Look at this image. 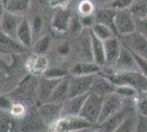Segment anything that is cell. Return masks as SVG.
<instances>
[{"label":"cell","mask_w":147,"mask_h":132,"mask_svg":"<svg viewBox=\"0 0 147 132\" xmlns=\"http://www.w3.org/2000/svg\"><path fill=\"white\" fill-rule=\"evenodd\" d=\"M100 74L109 78L114 85L126 84L134 87L140 94H144L147 91V77L140 70H113V72H103L101 70Z\"/></svg>","instance_id":"6da1fadb"},{"label":"cell","mask_w":147,"mask_h":132,"mask_svg":"<svg viewBox=\"0 0 147 132\" xmlns=\"http://www.w3.org/2000/svg\"><path fill=\"white\" fill-rule=\"evenodd\" d=\"M93 125L80 116H63L49 127V132H79L92 128Z\"/></svg>","instance_id":"7a4b0ae2"},{"label":"cell","mask_w":147,"mask_h":132,"mask_svg":"<svg viewBox=\"0 0 147 132\" xmlns=\"http://www.w3.org/2000/svg\"><path fill=\"white\" fill-rule=\"evenodd\" d=\"M103 99L104 97L102 96H99L94 93H89L84 106L81 108L79 116L86 119L87 121H89L93 126L97 125L103 105Z\"/></svg>","instance_id":"3957f363"},{"label":"cell","mask_w":147,"mask_h":132,"mask_svg":"<svg viewBox=\"0 0 147 132\" xmlns=\"http://www.w3.org/2000/svg\"><path fill=\"white\" fill-rule=\"evenodd\" d=\"M135 111H136L135 102L126 101L125 105L120 110H117V112L110 116L107 120H104L102 123L98 125V128L102 132H113L129 114H132Z\"/></svg>","instance_id":"277c9868"},{"label":"cell","mask_w":147,"mask_h":132,"mask_svg":"<svg viewBox=\"0 0 147 132\" xmlns=\"http://www.w3.org/2000/svg\"><path fill=\"white\" fill-rule=\"evenodd\" d=\"M114 25L117 37H124L136 31V19L129 12V9L117 10Z\"/></svg>","instance_id":"5b68a950"},{"label":"cell","mask_w":147,"mask_h":132,"mask_svg":"<svg viewBox=\"0 0 147 132\" xmlns=\"http://www.w3.org/2000/svg\"><path fill=\"white\" fill-rule=\"evenodd\" d=\"M63 104L61 102H54V101H44L40 104L36 111L40 114L41 119L43 120L45 126L49 128L52 123L61 117Z\"/></svg>","instance_id":"8992f818"},{"label":"cell","mask_w":147,"mask_h":132,"mask_svg":"<svg viewBox=\"0 0 147 132\" xmlns=\"http://www.w3.org/2000/svg\"><path fill=\"white\" fill-rule=\"evenodd\" d=\"M96 75H70L69 76V97H75L90 93Z\"/></svg>","instance_id":"52a82bcc"},{"label":"cell","mask_w":147,"mask_h":132,"mask_svg":"<svg viewBox=\"0 0 147 132\" xmlns=\"http://www.w3.org/2000/svg\"><path fill=\"white\" fill-rule=\"evenodd\" d=\"M37 85L38 79H36V76L29 74L19 83L18 86L12 90L11 95L20 99L19 102H22V100H29L32 98L34 93L37 94Z\"/></svg>","instance_id":"ba28073f"},{"label":"cell","mask_w":147,"mask_h":132,"mask_svg":"<svg viewBox=\"0 0 147 132\" xmlns=\"http://www.w3.org/2000/svg\"><path fill=\"white\" fill-rule=\"evenodd\" d=\"M120 40L123 45H125L133 53L147 58V39L144 38L141 33L135 31L127 35L120 37Z\"/></svg>","instance_id":"9c48e42d"},{"label":"cell","mask_w":147,"mask_h":132,"mask_svg":"<svg viewBox=\"0 0 147 132\" xmlns=\"http://www.w3.org/2000/svg\"><path fill=\"white\" fill-rule=\"evenodd\" d=\"M125 98H122L121 96L117 94H111L105 96L103 99V105L101 109V113L97 122V126L102 123L104 120H107L110 116L113 113H115L117 110H120L121 108L125 105Z\"/></svg>","instance_id":"30bf717a"},{"label":"cell","mask_w":147,"mask_h":132,"mask_svg":"<svg viewBox=\"0 0 147 132\" xmlns=\"http://www.w3.org/2000/svg\"><path fill=\"white\" fill-rule=\"evenodd\" d=\"M73 17V13L68 8L56 9L51 19V29L57 34H64L68 31L69 23Z\"/></svg>","instance_id":"8fae6325"},{"label":"cell","mask_w":147,"mask_h":132,"mask_svg":"<svg viewBox=\"0 0 147 132\" xmlns=\"http://www.w3.org/2000/svg\"><path fill=\"white\" fill-rule=\"evenodd\" d=\"M47 127L41 119L37 111H32L25 114L19 126V132H43Z\"/></svg>","instance_id":"7c38bea8"},{"label":"cell","mask_w":147,"mask_h":132,"mask_svg":"<svg viewBox=\"0 0 147 132\" xmlns=\"http://www.w3.org/2000/svg\"><path fill=\"white\" fill-rule=\"evenodd\" d=\"M104 52H105V66L113 67L117 57L122 50V42L119 37H113L103 41Z\"/></svg>","instance_id":"4fadbf2b"},{"label":"cell","mask_w":147,"mask_h":132,"mask_svg":"<svg viewBox=\"0 0 147 132\" xmlns=\"http://www.w3.org/2000/svg\"><path fill=\"white\" fill-rule=\"evenodd\" d=\"M23 18L24 17H22V16L6 11L1 19V22H0V31L17 39V31H18L19 25L22 22Z\"/></svg>","instance_id":"5bb4252c"},{"label":"cell","mask_w":147,"mask_h":132,"mask_svg":"<svg viewBox=\"0 0 147 132\" xmlns=\"http://www.w3.org/2000/svg\"><path fill=\"white\" fill-rule=\"evenodd\" d=\"M115 70L124 72V70H138V66L135 61V57L132 51L129 50L125 45H122L121 53L117 57V62L113 65Z\"/></svg>","instance_id":"9a60e30c"},{"label":"cell","mask_w":147,"mask_h":132,"mask_svg":"<svg viewBox=\"0 0 147 132\" xmlns=\"http://www.w3.org/2000/svg\"><path fill=\"white\" fill-rule=\"evenodd\" d=\"M25 67L28 69L29 74L36 77H41L43 76L45 73V70L49 68V61L45 57V55L42 54H33L32 56H30L26 62H25Z\"/></svg>","instance_id":"2e32d148"},{"label":"cell","mask_w":147,"mask_h":132,"mask_svg":"<svg viewBox=\"0 0 147 132\" xmlns=\"http://www.w3.org/2000/svg\"><path fill=\"white\" fill-rule=\"evenodd\" d=\"M89 93L79 96L70 97L63 102V110H61V117L63 116H79L81 108L84 106Z\"/></svg>","instance_id":"e0dca14e"},{"label":"cell","mask_w":147,"mask_h":132,"mask_svg":"<svg viewBox=\"0 0 147 132\" xmlns=\"http://www.w3.org/2000/svg\"><path fill=\"white\" fill-rule=\"evenodd\" d=\"M114 89H115V85L111 82L109 78H107L105 76L99 73L94 77L90 93H94L99 96L105 97L108 95L114 94Z\"/></svg>","instance_id":"ac0fdd59"},{"label":"cell","mask_w":147,"mask_h":132,"mask_svg":"<svg viewBox=\"0 0 147 132\" xmlns=\"http://www.w3.org/2000/svg\"><path fill=\"white\" fill-rule=\"evenodd\" d=\"M61 79L47 78V77L41 76V78L38 79V85H37V96H38L40 100L42 102L49 101L52 94H53V91H54V89H55L56 86L58 85V83L61 82Z\"/></svg>","instance_id":"d6986e66"},{"label":"cell","mask_w":147,"mask_h":132,"mask_svg":"<svg viewBox=\"0 0 147 132\" xmlns=\"http://www.w3.org/2000/svg\"><path fill=\"white\" fill-rule=\"evenodd\" d=\"M0 49L2 51V53L19 54V53H22L26 47L23 46L17 39L0 31Z\"/></svg>","instance_id":"ffe728a7"},{"label":"cell","mask_w":147,"mask_h":132,"mask_svg":"<svg viewBox=\"0 0 147 132\" xmlns=\"http://www.w3.org/2000/svg\"><path fill=\"white\" fill-rule=\"evenodd\" d=\"M33 39H34V35H33V30L31 26L30 20L26 17H24L18 28L17 40L28 49V47H31L33 45Z\"/></svg>","instance_id":"44dd1931"},{"label":"cell","mask_w":147,"mask_h":132,"mask_svg":"<svg viewBox=\"0 0 147 132\" xmlns=\"http://www.w3.org/2000/svg\"><path fill=\"white\" fill-rule=\"evenodd\" d=\"M115 14H117V10L113 9V8H110V7H102L100 9H96V11H94L96 22L110 26L111 29L114 31V33L117 34L115 25H114Z\"/></svg>","instance_id":"7402d4cb"},{"label":"cell","mask_w":147,"mask_h":132,"mask_svg":"<svg viewBox=\"0 0 147 132\" xmlns=\"http://www.w3.org/2000/svg\"><path fill=\"white\" fill-rule=\"evenodd\" d=\"M5 10L25 17L31 8V0H1Z\"/></svg>","instance_id":"603a6c76"},{"label":"cell","mask_w":147,"mask_h":132,"mask_svg":"<svg viewBox=\"0 0 147 132\" xmlns=\"http://www.w3.org/2000/svg\"><path fill=\"white\" fill-rule=\"evenodd\" d=\"M90 38H91V52L93 62L100 66H105V52H104L103 41L97 38L91 32V30H90Z\"/></svg>","instance_id":"cb8c5ba5"},{"label":"cell","mask_w":147,"mask_h":132,"mask_svg":"<svg viewBox=\"0 0 147 132\" xmlns=\"http://www.w3.org/2000/svg\"><path fill=\"white\" fill-rule=\"evenodd\" d=\"M102 70V66L94 63L93 61L79 62L74 65L71 75H97Z\"/></svg>","instance_id":"d4e9b609"},{"label":"cell","mask_w":147,"mask_h":132,"mask_svg":"<svg viewBox=\"0 0 147 132\" xmlns=\"http://www.w3.org/2000/svg\"><path fill=\"white\" fill-rule=\"evenodd\" d=\"M68 97H69V76L63 78L61 82L58 83V85L54 89L49 101L63 104L66 99H68Z\"/></svg>","instance_id":"484cf974"},{"label":"cell","mask_w":147,"mask_h":132,"mask_svg":"<svg viewBox=\"0 0 147 132\" xmlns=\"http://www.w3.org/2000/svg\"><path fill=\"white\" fill-rule=\"evenodd\" d=\"M52 46V37L49 34H43L33 42V51L35 54H42V55H45L49 50Z\"/></svg>","instance_id":"4316f807"},{"label":"cell","mask_w":147,"mask_h":132,"mask_svg":"<svg viewBox=\"0 0 147 132\" xmlns=\"http://www.w3.org/2000/svg\"><path fill=\"white\" fill-rule=\"evenodd\" d=\"M90 30L97 38L102 40V41H105L108 39L113 38V37H117V34L114 33V31L111 29L110 26L102 24V23H98V22H96Z\"/></svg>","instance_id":"83f0119b"},{"label":"cell","mask_w":147,"mask_h":132,"mask_svg":"<svg viewBox=\"0 0 147 132\" xmlns=\"http://www.w3.org/2000/svg\"><path fill=\"white\" fill-rule=\"evenodd\" d=\"M129 12L135 19H144L147 17V0H134L129 7Z\"/></svg>","instance_id":"f1b7e54d"},{"label":"cell","mask_w":147,"mask_h":132,"mask_svg":"<svg viewBox=\"0 0 147 132\" xmlns=\"http://www.w3.org/2000/svg\"><path fill=\"white\" fill-rule=\"evenodd\" d=\"M136 121L137 113L135 111L132 114H129L113 132H136Z\"/></svg>","instance_id":"f546056e"},{"label":"cell","mask_w":147,"mask_h":132,"mask_svg":"<svg viewBox=\"0 0 147 132\" xmlns=\"http://www.w3.org/2000/svg\"><path fill=\"white\" fill-rule=\"evenodd\" d=\"M17 129L19 131V127L13 116L0 114V132H16Z\"/></svg>","instance_id":"4dcf8cb0"},{"label":"cell","mask_w":147,"mask_h":132,"mask_svg":"<svg viewBox=\"0 0 147 132\" xmlns=\"http://www.w3.org/2000/svg\"><path fill=\"white\" fill-rule=\"evenodd\" d=\"M114 94L119 95L125 99H132V98H136L140 93L134 87L126 85V84H122V85H115Z\"/></svg>","instance_id":"1f68e13d"},{"label":"cell","mask_w":147,"mask_h":132,"mask_svg":"<svg viewBox=\"0 0 147 132\" xmlns=\"http://www.w3.org/2000/svg\"><path fill=\"white\" fill-rule=\"evenodd\" d=\"M44 77L47 78H56V79H61L69 76L68 70H66L63 67H58V66H54V67H49L45 70V73L43 74Z\"/></svg>","instance_id":"d6a6232c"},{"label":"cell","mask_w":147,"mask_h":132,"mask_svg":"<svg viewBox=\"0 0 147 132\" xmlns=\"http://www.w3.org/2000/svg\"><path fill=\"white\" fill-rule=\"evenodd\" d=\"M78 13L79 16H87V14H92L96 11L94 8V3L91 0H81L78 3Z\"/></svg>","instance_id":"836d02e7"},{"label":"cell","mask_w":147,"mask_h":132,"mask_svg":"<svg viewBox=\"0 0 147 132\" xmlns=\"http://www.w3.org/2000/svg\"><path fill=\"white\" fill-rule=\"evenodd\" d=\"M135 109L136 112L141 113L143 116L147 117V97L144 94H138L135 98Z\"/></svg>","instance_id":"e575fe53"},{"label":"cell","mask_w":147,"mask_h":132,"mask_svg":"<svg viewBox=\"0 0 147 132\" xmlns=\"http://www.w3.org/2000/svg\"><path fill=\"white\" fill-rule=\"evenodd\" d=\"M84 30H85V28L82 26L81 22H80L79 16H73V17H71V20H70V23H69L68 31L70 32L73 35L77 37V35H79Z\"/></svg>","instance_id":"d590c367"},{"label":"cell","mask_w":147,"mask_h":132,"mask_svg":"<svg viewBox=\"0 0 147 132\" xmlns=\"http://www.w3.org/2000/svg\"><path fill=\"white\" fill-rule=\"evenodd\" d=\"M31 26H32V30H33V35L38 38V33L42 31L43 29V18L40 13H37L35 16H33V18L31 19ZM36 38V39H37Z\"/></svg>","instance_id":"8d00e7d4"},{"label":"cell","mask_w":147,"mask_h":132,"mask_svg":"<svg viewBox=\"0 0 147 132\" xmlns=\"http://www.w3.org/2000/svg\"><path fill=\"white\" fill-rule=\"evenodd\" d=\"M9 111L11 113V116H13L14 118H23L25 116L24 105L22 102H19V101H17V102L13 101L12 107H11V109Z\"/></svg>","instance_id":"74e56055"},{"label":"cell","mask_w":147,"mask_h":132,"mask_svg":"<svg viewBox=\"0 0 147 132\" xmlns=\"http://www.w3.org/2000/svg\"><path fill=\"white\" fill-rule=\"evenodd\" d=\"M134 0H112L109 6L110 8H113L115 10H121V9H129V7L133 3Z\"/></svg>","instance_id":"f35d334b"},{"label":"cell","mask_w":147,"mask_h":132,"mask_svg":"<svg viewBox=\"0 0 147 132\" xmlns=\"http://www.w3.org/2000/svg\"><path fill=\"white\" fill-rule=\"evenodd\" d=\"M79 20L85 29H91L93 24L96 23V16H94V13L87 14V16H79Z\"/></svg>","instance_id":"ab89813d"},{"label":"cell","mask_w":147,"mask_h":132,"mask_svg":"<svg viewBox=\"0 0 147 132\" xmlns=\"http://www.w3.org/2000/svg\"><path fill=\"white\" fill-rule=\"evenodd\" d=\"M132 53H133V52H132ZM133 55H134L135 61H136L137 66H138V70H140L141 73H143V74L147 77V58L141 56V55H138V54H136V53H133Z\"/></svg>","instance_id":"60d3db41"},{"label":"cell","mask_w":147,"mask_h":132,"mask_svg":"<svg viewBox=\"0 0 147 132\" xmlns=\"http://www.w3.org/2000/svg\"><path fill=\"white\" fill-rule=\"evenodd\" d=\"M136 132H147V117L143 116L141 113H137Z\"/></svg>","instance_id":"b9f144b4"},{"label":"cell","mask_w":147,"mask_h":132,"mask_svg":"<svg viewBox=\"0 0 147 132\" xmlns=\"http://www.w3.org/2000/svg\"><path fill=\"white\" fill-rule=\"evenodd\" d=\"M136 31L147 39V17L144 19H136Z\"/></svg>","instance_id":"7bdbcfd3"},{"label":"cell","mask_w":147,"mask_h":132,"mask_svg":"<svg viewBox=\"0 0 147 132\" xmlns=\"http://www.w3.org/2000/svg\"><path fill=\"white\" fill-rule=\"evenodd\" d=\"M49 7L55 8V9H65L69 5L70 0H46Z\"/></svg>","instance_id":"ee69618b"},{"label":"cell","mask_w":147,"mask_h":132,"mask_svg":"<svg viewBox=\"0 0 147 132\" xmlns=\"http://www.w3.org/2000/svg\"><path fill=\"white\" fill-rule=\"evenodd\" d=\"M71 50V46H70V44L69 42L67 41H64V42H61V43L58 44V46H57V53L59 54V55H63V56H65V55H68L69 54V52Z\"/></svg>","instance_id":"f6af8a7d"},{"label":"cell","mask_w":147,"mask_h":132,"mask_svg":"<svg viewBox=\"0 0 147 132\" xmlns=\"http://www.w3.org/2000/svg\"><path fill=\"white\" fill-rule=\"evenodd\" d=\"M10 73H9V67L1 58H0V82H3L9 78Z\"/></svg>","instance_id":"bcb514c9"},{"label":"cell","mask_w":147,"mask_h":132,"mask_svg":"<svg viewBox=\"0 0 147 132\" xmlns=\"http://www.w3.org/2000/svg\"><path fill=\"white\" fill-rule=\"evenodd\" d=\"M13 101L8 96H0V109L2 110H10L12 107Z\"/></svg>","instance_id":"7dc6e473"},{"label":"cell","mask_w":147,"mask_h":132,"mask_svg":"<svg viewBox=\"0 0 147 132\" xmlns=\"http://www.w3.org/2000/svg\"><path fill=\"white\" fill-rule=\"evenodd\" d=\"M5 12H6V10H5V8L2 6V2H1V0H0V22H1V19H2Z\"/></svg>","instance_id":"c3c4849f"},{"label":"cell","mask_w":147,"mask_h":132,"mask_svg":"<svg viewBox=\"0 0 147 132\" xmlns=\"http://www.w3.org/2000/svg\"><path fill=\"white\" fill-rule=\"evenodd\" d=\"M100 5H102L103 7H107V6H109V3H110L112 0H97Z\"/></svg>","instance_id":"681fc988"},{"label":"cell","mask_w":147,"mask_h":132,"mask_svg":"<svg viewBox=\"0 0 147 132\" xmlns=\"http://www.w3.org/2000/svg\"><path fill=\"white\" fill-rule=\"evenodd\" d=\"M94 132H102V131H101V130H100V129H99V128H98V129H97V130H96V131H94Z\"/></svg>","instance_id":"f907efd6"},{"label":"cell","mask_w":147,"mask_h":132,"mask_svg":"<svg viewBox=\"0 0 147 132\" xmlns=\"http://www.w3.org/2000/svg\"><path fill=\"white\" fill-rule=\"evenodd\" d=\"M144 95H145V96L147 97V91H146V93H144Z\"/></svg>","instance_id":"816d5d0a"},{"label":"cell","mask_w":147,"mask_h":132,"mask_svg":"<svg viewBox=\"0 0 147 132\" xmlns=\"http://www.w3.org/2000/svg\"><path fill=\"white\" fill-rule=\"evenodd\" d=\"M43 132H49V131H46V130H45V131H43Z\"/></svg>","instance_id":"f5cc1de1"}]
</instances>
